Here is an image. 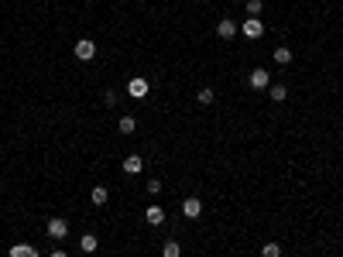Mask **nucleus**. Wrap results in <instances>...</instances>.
I'll use <instances>...</instances> for the list:
<instances>
[{"label": "nucleus", "mask_w": 343, "mask_h": 257, "mask_svg": "<svg viewBox=\"0 0 343 257\" xmlns=\"http://www.w3.org/2000/svg\"><path fill=\"white\" fill-rule=\"evenodd\" d=\"M89 199H93V206H107V199H110V192H107V186H93V192H89Z\"/></svg>", "instance_id": "obj_9"}, {"label": "nucleus", "mask_w": 343, "mask_h": 257, "mask_svg": "<svg viewBox=\"0 0 343 257\" xmlns=\"http://www.w3.org/2000/svg\"><path fill=\"white\" fill-rule=\"evenodd\" d=\"M244 7H247V17H261V11H264V0H247Z\"/></svg>", "instance_id": "obj_17"}, {"label": "nucleus", "mask_w": 343, "mask_h": 257, "mask_svg": "<svg viewBox=\"0 0 343 257\" xmlns=\"http://www.w3.org/2000/svg\"><path fill=\"white\" fill-rule=\"evenodd\" d=\"M161 257H182V247H179V240H165V247H161Z\"/></svg>", "instance_id": "obj_13"}, {"label": "nucleus", "mask_w": 343, "mask_h": 257, "mask_svg": "<svg viewBox=\"0 0 343 257\" xmlns=\"http://www.w3.org/2000/svg\"><path fill=\"white\" fill-rule=\"evenodd\" d=\"M48 237H52V240H65V237H69V223H65V219H48Z\"/></svg>", "instance_id": "obj_3"}, {"label": "nucleus", "mask_w": 343, "mask_h": 257, "mask_svg": "<svg viewBox=\"0 0 343 257\" xmlns=\"http://www.w3.org/2000/svg\"><path fill=\"white\" fill-rule=\"evenodd\" d=\"M79 247H83V254H93V250H96V247H100V240H96V237H93V233H86L83 240H79Z\"/></svg>", "instance_id": "obj_16"}, {"label": "nucleus", "mask_w": 343, "mask_h": 257, "mask_svg": "<svg viewBox=\"0 0 343 257\" xmlns=\"http://www.w3.org/2000/svg\"><path fill=\"white\" fill-rule=\"evenodd\" d=\"M199 213H202V202L196 199V196H189V199L182 202V216H189V219H199Z\"/></svg>", "instance_id": "obj_7"}, {"label": "nucleus", "mask_w": 343, "mask_h": 257, "mask_svg": "<svg viewBox=\"0 0 343 257\" xmlns=\"http://www.w3.org/2000/svg\"><path fill=\"white\" fill-rule=\"evenodd\" d=\"M117 130H120V134H134V130H138V120H134V117H120V120H117Z\"/></svg>", "instance_id": "obj_12"}, {"label": "nucleus", "mask_w": 343, "mask_h": 257, "mask_svg": "<svg viewBox=\"0 0 343 257\" xmlns=\"http://www.w3.org/2000/svg\"><path fill=\"white\" fill-rule=\"evenodd\" d=\"M141 168H144L141 155H130V158H124V171H127V175H138Z\"/></svg>", "instance_id": "obj_10"}, {"label": "nucleus", "mask_w": 343, "mask_h": 257, "mask_svg": "<svg viewBox=\"0 0 343 257\" xmlns=\"http://www.w3.org/2000/svg\"><path fill=\"white\" fill-rule=\"evenodd\" d=\"M196 100H199V106H210V103L216 100V93H213V89H210V86H202L199 93H196Z\"/></svg>", "instance_id": "obj_15"}, {"label": "nucleus", "mask_w": 343, "mask_h": 257, "mask_svg": "<svg viewBox=\"0 0 343 257\" xmlns=\"http://www.w3.org/2000/svg\"><path fill=\"white\" fill-rule=\"evenodd\" d=\"M216 34H220V38H233V34H237V24H233V21H220V24H216Z\"/></svg>", "instance_id": "obj_11"}, {"label": "nucleus", "mask_w": 343, "mask_h": 257, "mask_svg": "<svg viewBox=\"0 0 343 257\" xmlns=\"http://www.w3.org/2000/svg\"><path fill=\"white\" fill-rule=\"evenodd\" d=\"M52 257H69V254H65V250H52Z\"/></svg>", "instance_id": "obj_21"}, {"label": "nucleus", "mask_w": 343, "mask_h": 257, "mask_svg": "<svg viewBox=\"0 0 343 257\" xmlns=\"http://www.w3.org/2000/svg\"><path fill=\"white\" fill-rule=\"evenodd\" d=\"M144 189H148L151 196H158V192H161V182H158V178H148V186H144Z\"/></svg>", "instance_id": "obj_20"}, {"label": "nucleus", "mask_w": 343, "mask_h": 257, "mask_svg": "<svg viewBox=\"0 0 343 257\" xmlns=\"http://www.w3.org/2000/svg\"><path fill=\"white\" fill-rule=\"evenodd\" d=\"M268 96H271L275 103H285L288 100V89H285V86H268Z\"/></svg>", "instance_id": "obj_14"}, {"label": "nucleus", "mask_w": 343, "mask_h": 257, "mask_svg": "<svg viewBox=\"0 0 343 257\" xmlns=\"http://www.w3.org/2000/svg\"><path fill=\"white\" fill-rule=\"evenodd\" d=\"M144 223H148V227H161V223H165V209H161V206H148V209H144Z\"/></svg>", "instance_id": "obj_6"}, {"label": "nucleus", "mask_w": 343, "mask_h": 257, "mask_svg": "<svg viewBox=\"0 0 343 257\" xmlns=\"http://www.w3.org/2000/svg\"><path fill=\"white\" fill-rule=\"evenodd\" d=\"M72 52H76V58H79V62H93V58H96V45L89 42V38H79Z\"/></svg>", "instance_id": "obj_2"}, {"label": "nucleus", "mask_w": 343, "mask_h": 257, "mask_svg": "<svg viewBox=\"0 0 343 257\" xmlns=\"http://www.w3.org/2000/svg\"><path fill=\"white\" fill-rule=\"evenodd\" d=\"M275 62L278 65H288L292 62V48H275Z\"/></svg>", "instance_id": "obj_18"}, {"label": "nucleus", "mask_w": 343, "mask_h": 257, "mask_svg": "<svg viewBox=\"0 0 343 257\" xmlns=\"http://www.w3.org/2000/svg\"><path fill=\"white\" fill-rule=\"evenodd\" d=\"M148 89H151V86H148V79H141V76H134V79L127 83V93L134 96V100H144V96H148Z\"/></svg>", "instance_id": "obj_4"}, {"label": "nucleus", "mask_w": 343, "mask_h": 257, "mask_svg": "<svg viewBox=\"0 0 343 257\" xmlns=\"http://www.w3.org/2000/svg\"><path fill=\"white\" fill-rule=\"evenodd\" d=\"M261 257H282V243H264Z\"/></svg>", "instance_id": "obj_19"}, {"label": "nucleus", "mask_w": 343, "mask_h": 257, "mask_svg": "<svg viewBox=\"0 0 343 257\" xmlns=\"http://www.w3.org/2000/svg\"><path fill=\"white\" fill-rule=\"evenodd\" d=\"M247 83H251V89H268V86H271V76H268L264 69H254L251 76H247Z\"/></svg>", "instance_id": "obj_5"}, {"label": "nucleus", "mask_w": 343, "mask_h": 257, "mask_svg": "<svg viewBox=\"0 0 343 257\" xmlns=\"http://www.w3.org/2000/svg\"><path fill=\"white\" fill-rule=\"evenodd\" d=\"M11 257H42V254H38L31 243H14V247H11Z\"/></svg>", "instance_id": "obj_8"}, {"label": "nucleus", "mask_w": 343, "mask_h": 257, "mask_svg": "<svg viewBox=\"0 0 343 257\" xmlns=\"http://www.w3.org/2000/svg\"><path fill=\"white\" fill-rule=\"evenodd\" d=\"M241 34L244 38H251V42H257V38L264 34V21H261V17H247V21L241 24Z\"/></svg>", "instance_id": "obj_1"}]
</instances>
